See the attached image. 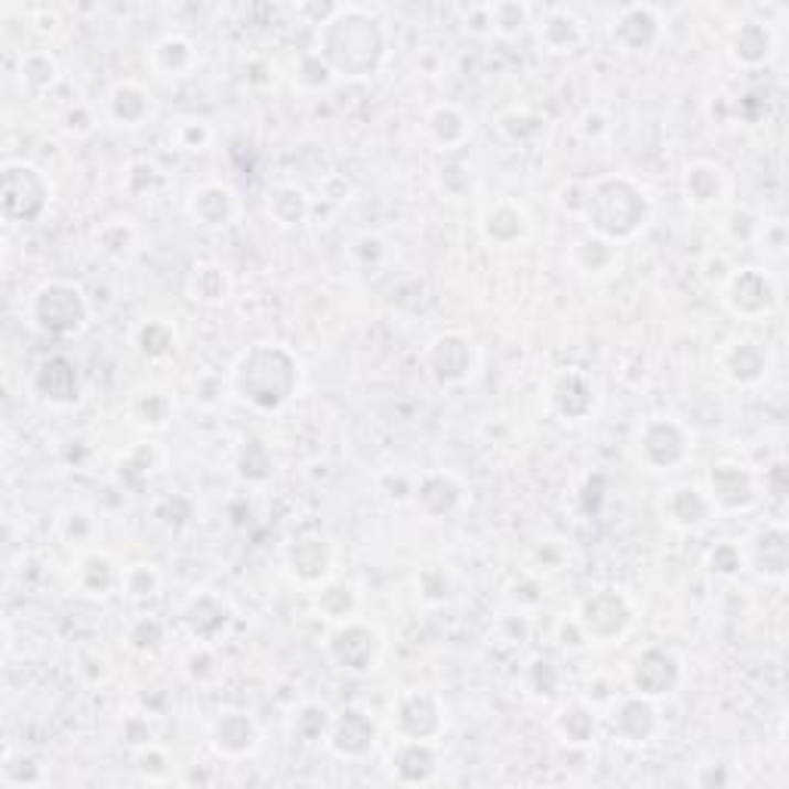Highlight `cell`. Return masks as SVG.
Returning a JSON list of instances; mask_svg holds the SVG:
<instances>
[{
  "mask_svg": "<svg viewBox=\"0 0 789 789\" xmlns=\"http://www.w3.org/2000/svg\"><path fill=\"white\" fill-rule=\"evenodd\" d=\"M321 56L333 75L367 77L386 60V31L364 10L337 7L330 19L321 22Z\"/></svg>",
  "mask_w": 789,
  "mask_h": 789,
  "instance_id": "6da1fadb",
  "label": "cell"
},
{
  "mask_svg": "<svg viewBox=\"0 0 789 789\" xmlns=\"http://www.w3.org/2000/svg\"><path fill=\"white\" fill-rule=\"evenodd\" d=\"M297 376V361L287 355L281 345L259 343L238 361L235 388L244 402L256 404L263 411H278L281 404L290 402Z\"/></svg>",
  "mask_w": 789,
  "mask_h": 789,
  "instance_id": "7a4b0ae2",
  "label": "cell"
},
{
  "mask_svg": "<svg viewBox=\"0 0 789 789\" xmlns=\"http://www.w3.org/2000/svg\"><path fill=\"white\" fill-rule=\"evenodd\" d=\"M586 216L598 238L626 241L639 232L648 220V198L632 179L608 177L598 179L586 194Z\"/></svg>",
  "mask_w": 789,
  "mask_h": 789,
  "instance_id": "3957f363",
  "label": "cell"
},
{
  "mask_svg": "<svg viewBox=\"0 0 789 789\" xmlns=\"http://www.w3.org/2000/svg\"><path fill=\"white\" fill-rule=\"evenodd\" d=\"M31 312H34L38 328L46 330V333H75L87 321V299L75 284L53 281L44 284L34 294Z\"/></svg>",
  "mask_w": 789,
  "mask_h": 789,
  "instance_id": "277c9868",
  "label": "cell"
},
{
  "mask_svg": "<svg viewBox=\"0 0 789 789\" xmlns=\"http://www.w3.org/2000/svg\"><path fill=\"white\" fill-rule=\"evenodd\" d=\"M50 185L31 164L3 167V213L7 220H38L46 210Z\"/></svg>",
  "mask_w": 789,
  "mask_h": 789,
  "instance_id": "5b68a950",
  "label": "cell"
},
{
  "mask_svg": "<svg viewBox=\"0 0 789 789\" xmlns=\"http://www.w3.org/2000/svg\"><path fill=\"white\" fill-rule=\"evenodd\" d=\"M641 460L648 462L651 469L663 472V469H675L687 460L691 454V435L685 433L682 423L675 419H651L644 426V433L639 438Z\"/></svg>",
  "mask_w": 789,
  "mask_h": 789,
  "instance_id": "8992f818",
  "label": "cell"
},
{
  "mask_svg": "<svg viewBox=\"0 0 789 789\" xmlns=\"http://www.w3.org/2000/svg\"><path fill=\"white\" fill-rule=\"evenodd\" d=\"M632 623V608L620 593L605 589L583 601L580 608V626L598 641H611L617 636H623Z\"/></svg>",
  "mask_w": 789,
  "mask_h": 789,
  "instance_id": "52a82bcc",
  "label": "cell"
},
{
  "mask_svg": "<svg viewBox=\"0 0 789 789\" xmlns=\"http://www.w3.org/2000/svg\"><path fill=\"white\" fill-rule=\"evenodd\" d=\"M725 302L734 314L759 318L777 306V287L759 268H740L737 275H731Z\"/></svg>",
  "mask_w": 789,
  "mask_h": 789,
  "instance_id": "ba28073f",
  "label": "cell"
},
{
  "mask_svg": "<svg viewBox=\"0 0 789 789\" xmlns=\"http://www.w3.org/2000/svg\"><path fill=\"white\" fill-rule=\"evenodd\" d=\"M426 364L438 383H466L476 371V349L460 333H445L429 343Z\"/></svg>",
  "mask_w": 789,
  "mask_h": 789,
  "instance_id": "9c48e42d",
  "label": "cell"
},
{
  "mask_svg": "<svg viewBox=\"0 0 789 789\" xmlns=\"http://www.w3.org/2000/svg\"><path fill=\"white\" fill-rule=\"evenodd\" d=\"M328 651L340 670H373V663H376V657H380V636H376L373 629H367V626H340V629L330 636Z\"/></svg>",
  "mask_w": 789,
  "mask_h": 789,
  "instance_id": "30bf717a",
  "label": "cell"
},
{
  "mask_svg": "<svg viewBox=\"0 0 789 789\" xmlns=\"http://www.w3.org/2000/svg\"><path fill=\"white\" fill-rule=\"evenodd\" d=\"M679 679H682V667H679L675 654L663 651V648L644 651L632 667V687L639 697H663L679 685Z\"/></svg>",
  "mask_w": 789,
  "mask_h": 789,
  "instance_id": "8fae6325",
  "label": "cell"
},
{
  "mask_svg": "<svg viewBox=\"0 0 789 789\" xmlns=\"http://www.w3.org/2000/svg\"><path fill=\"white\" fill-rule=\"evenodd\" d=\"M759 500L756 493V481L746 472L744 466L737 462H718L713 472H710V503L713 507L731 509H749Z\"/></svg>",
  "mask_w": 789,
  "mask_h": 789,
  "instance_id": "7c38bea8",
  "label": "cell"
},
{
  "mask_svg": "<svg viewBox=\"0 0 789 789\" xmlns=\"http://www.w3.org/2000/svg\"><path fill=\"white\" fill-rule=\"evenodd\" d=\"M611 34L623 53H641L660 41V15L651 7H623L614 19Z\"/></svg>",
  "mask_w": 789,
  "mask_h": 789,
  "instance_id": "4fadbf2b",
  "label": "cell"
},
{
  "mask_svg": "<svg viewBox=\"0 0 789 789\" xmlns=\"http://www.w3.org/2000/svg\"><path fill=\"white\" fill-rule=\"evenodd\" d=\"M398 731H402L407 740H429L441 728V710L433 694H419L411 691L398 701Z\"/></svg>",
  "mask_w": 789,
  "mask_h": 789,
  "instance_id": "5bb4252c",
  "label": "cell"
},
{
  "mask_svg": "<svg viewBox=\"0 0 789 789\" xmlns=\"http://www.w3.org/2000/svg\"><path fill=\"white\" fill-rule=\"evenodd\" d=\"M552 404L562 417L577 423V419L589 417V411L596 407V388L583 373H562L552 388Z\"/></svg>",
  "mask_w": 789,
  "mask_h": 789,
  "instance_id": "9a60e30c",
  "label": "cell"
},
{
  "mask_svg": "<svg viewBox=\"0 0 789 789\" xmlns=\"http://www.w3.org/2000/svg\"><path fill=\"white\" fill-rule=\"evenodd\" d=\"M722 367H725V376H728L731 383L753 386V383H759L765 371H768V358H765V352L759 349V343L737 340V343H731L728 349H725Z\"/></svg>",
  "mask_w": 789,
  "mask_h": 789,
  "instance_id": "2e32d148",
  "label": "cell"
},
{
  "mask_svg": "<svg viewBox=\"0 0 789 789\" xmlns=\"http://www.w3.org/2000/svg\"><path fill=\"white\" fill-rule=\"evenodd\" d=\"M38 392L44 395L46 402L53 404H72L77 402V367L68 361V358H50L41 364L38 371Z\"/></svg>",
  "mask_w": 789,
  "mask_h": 789,
  "instance_id": "e0dca14e",
  "label": "cell"
},
{
  "mask_svg": "<svg viewBox=\"0 0 789 789\" xmlns=\"http://www.w3.org/2000/svg\"><path fill=\"white\" fill-rule=\"evenodd\" d=\"M213 746L225 756H244L256 746V725L250 715L244 713H223L213 722Z\"/></svg>",
  "mask_w": 789,
  "mask_h": 789,
  "instance_id": "ac0fdd59",
  "label": "cell"
},
{
  "mask_svg": "<svg viewBox=\"0 0 789 789\" xmlns=\"http://www.w3.org/2000/svg\"><path fill=\"white\" fill-rule=\"evenodd\" d=\"M373 737H376L373 722L364 713H358V710H349V713H343L330 725V744L343 756H361L364 749L373 746Z\"/></svg>",
  "mask_w": 789,
  "mask_h": 789,
  "instance_id": "d6986e66",
  "label": "cell"
},
{
  "mask_svg": "<svg viewBox=\"0 0 789 789\" xmlns=\"http://www.w3.org/2000/svg\"><path fill=\"white\" fill-rule=\"evenodd\" d=\"M775 31L768 29V22H756L749 19L740 29L734 31V41H731V56L744 65H761V62L771 60L775 53Z\"/></svg>",
  "mask_w": 789,
  "mask_h": 789,
  "instance_id": "ffe728a7",
  "label": "cell"
},
{
  "mask_svg": "<svg viewBox=\"0 0 789 789\" xmlns=\"http://www.w3.org/2000/svg\"><path fill=\"white\" fill-rule=\"evenodd\" d=\"M586 31L571 10H546L540 22V44L552 53H574L583 44Z\"/></svg>",
  "mask_w": 789,
  "mask_h": 789,
  "instance_id": "44dd1931",
  "label": "cell"
},
{
  "mask_svg": "<svg viewBox=\"0 0 789 789\" xmlns=\"http://www.w3.org/2000/svg\"><path fill=\"white\" fill-rule=\"evenodd\" d=\"M194 62H198L194 44L179 38V34H170V38L151 46V68L161 77H189Z\"/></svg>",
  "mask_w": 789,
  "mask_h": 789,
  "instance_id": "7402d4cb",
  "label": "cell"
},
{
  "mask_svg": "<svg viewBox=\"0 0 789 789\" xmlns=\"http://www.w3.org/2000/svg\"><path fill=\"white\" fill-rule=\"evenodd\" d=\"M189 210H192V216L198 223L216 228V225H225L232 220V213H235V194H232V189L216 185V182H213V185H201V189L192 194Z\"/></svg>",
  "mask_w": 789,
  "mask_h": 789,
  "instance_id": "603a6c76",
  "label": "cell"
},
{
  "mask_svg": "<svg viewBox=\"0 0 789 789\" xmlns=\"http://www.w3.org/2000/svg\"><path fill=\"white\" fill-rule=\"evenodd\" d=\"M108 111H111V118L118 120V124L139 127L151 115V96L139 84L127 81V84H118V87L111 89Z\"/></svg>",
  "mask_w": 789,
  "mask_h": 789,
  "instance_id": "cb8c5ba5",
  "label": "cell"
},
{
  "mask_svg": "<svg viewBox=\"0 0 789 789\" xmlns=\"http://www.w3.org/2000/svg\"><path fill=\"white\" fill-rule=\"evenodd\" d=\"M290 567L299 580L318 583L330 567V550L324 540H299L290 550Z\"/></svg>",
  "mask_w": 789,
  "mask_h": 789,
  "instance_id": "d4e9b609",
  "label": "cell"
},
{
  "mask_svg": "<svg viewBox=\"0 0 789 789\" xmlns=\"http://www.w3.org/2000/svg\"><path fill=\"white\" fill-rule=\"evenodd\" d=\"M657 718H654V710H651V703L648 701H626L617 713H614V728L623 734L626 740H632V744H644L648 737H651V731H654Z\"/></svg>",
  "mask_w": 789,
  "mask_h": 789,
  "instance_id": "484cf974",
  "label": "cell"
},
{
  "mask_svg": "<svg viewBox=\"0 0 789 789\" xmlns=\"http://www.w3.org/2000/svg\"><path fill=\"white\" fill-rule=\"evenodd\" d=\"M710 497H703L701 488H691V484H682L670 493V519L679 527H697V524L706 522L710 515Z\"/></svg>",
  "mask_w": 789,
  "mask_h": 789,
  "instance_id": "4316f807",
  "label": "cell"
},
{
  "mask_svg": "<svg viewBox=\"0 0 789 789\" xmlns=\"http://www.w3.org/2000/svg\"><path fill=\"white\" fill-rule=\"evenodd\" d=\"M426 130H429V136H433L438 149H454V146H460L466 134H469L466 118H462L454 105H438V108H433L429 118H426Z\"/></svg>",
  "mask_w": 789,
  "mask_h": 789,
  "instance_id": "83f0119b",
  "label": "cell"
},
{
  "mask_svg": "<svg viewBox=\"0 0 789 789\" xmlns=\"http://www.w3.org/2000/svg\"><path fill=\"white\" fill-rule=\"evenodd\" d=\"M685 194L691 204L710 207L722 194V170L713 164H694L685 173Z\"/></svg>",
  "mask_w": 789,
  "mask_h": 789,
  "instance_id": "f1b7e54d",
  "label": "cell"
},
{
  "mask_svg": "<svg viewBox=\"0 0 789 789\" xmlns=\"http://www.w3.org/2000/svg\"><path fill=\"white\" fill-rule=\"evenodd\" d=\"M77 577H81V586L87 589V593H93V596H105L115 583L124 577V574H118L115 571V565H111V558L108 555H99V552H93V555H87V558H81V567H77Z\"/></svg>",
  "mask_w": 789,
  "mask_h": 789,
  "instance_id": "f546056e",
  "label": "cell"
},
{
  "mask_svg": "<svg viewBox=\"0 0 789 789\" xmlns=\"http://www.w3.org/2000/svg\"><path fill=\"white\" fill-rule=\"evenodd\" d=\"M484 235L497 244H512L524 235V216L509 204H500L484 216Z\"/></svg>",
  "mask_w": 789,
  "mask_h": 789,
  "instance_id": "4dcf8cb0",
  "label": "cell"
},
{
  "mask_svg": "<svg viewBox=\"0 0 789 789\" xmlns=\"http://www.w3.org/2000/svg\"><path fill=\"white\" fill-rule=\"evenodd\" d=\"M756 567L768 577H783L787 567V543L783 531H765L756 540Z\"/></svg>",
  "mask_w": 789,
  "mask_h": 789,
  "instance_id": "1f68e13d",
  "label": "cell"
},
{
  "mask_svg": "<svg viewBox=\"0 0 789 789\" xmlns=\"http://www.w3.org/2000/svg\"><path fill=\"white\" fill-rule=\"evenodd\" d=\"M574 256H577V263H580L586 271L601 275V271H608V268L617 263V247H614V241L598 238V235H586V238L577 241Z\"/></svg>",
  "mask_w": 789,
  "mask_h": 789,
  "instance_id": "d6a6232c",
  "label": "cell"
},
{
  "mask_svg": "<svg viewBox=\"0 0 789 789\" xmlns=\"http://www.w3.org/2000/svg\"><path fill=\"white\" fill-rule=\"evenodd\" d=\"M268 213L281 225H297L306 213H309V201L306 194L294 189V185H281L275 189V194L268 198Z\"/></svg>",
  "mask_w": 789,
  "mask_h": 789,
  "instance_id": "836d02e7",
  "label": "cell"
},
{
  "mask_svg": "<svg viewBox=\"0 0 789 789\" xmlns=\"http://www.w3.org/2000/svg\"><path fill=\"white\" fill-rule=\"evenodd\" d=\"M192 297L201 302H223L228 297V275L220 266H198L192 271Z\"/></svg>",
  "mask_w": 789,
  "mask_h": 789,
  "instance_id": "e575fe53",
  "label": "cell"
},
{
  "mask_svg": "<svg viewBox=\"0 0 789 789\" xmlns=\"http://www.w3.org/2000/svg\"><path fill=\"white\" fill-rule=\"evenodd\" d=\"M130 414H134L139 426L161 429L167 419H170V402H167L161 392H139L134 404H130Z\"/></svg>",
  "mask_w": 789,
  "mask_h": 789,
  "instance_id": "d590c367",
  "label": "cell"
},
{
  "mask_svg": "<svg viewBox=\"0 0 789 789\" xmlns=\"http://www.w3.org/2000/svg\"><path fill=\"white\" fill-rule=\"evenodd\" d=\"M19 81H22V87L41 93L56 81V62L50 60L46 53H29L22 60V68H19Z\"/></svg>",
  "mask_w": 789,
  "mask_h": 789,
  "instance_id": "8d00e7d4",
  "label": "cell"
},
{
  "mask_svg": "<svg viewBox=\"0 0 789 789\" xmlns=\"http://www.w3.org/2000/svg\"><path fill=\"white\" fill-rule=\"evenodd\" d=\"M558 731H562L567 744H586L596 731V718L583 706H565L558 713Z\"/></svg>",
  "mask_w": 789,
  "mask_h": 789,
  "instance_id": "74e56055",
  "label": "cell"
},
{
  "mask_svg": "<svg viewBox=\"0 0 789 789\" xmlns=\"http://www.w3.org/2000/svg\"><path fill=\"white\" fill-rule=\"evenodd\" d=\"M207 608H210V596H201V598H194L192 605H189V611H185V623H189V629H192L198 639H210L207 623H213V629H216V632H223L225 620H228V617H225L223 605H216V611L213 614H210Z\"/></svg>",
  "mask_w": 789,
  "mask_h": 789,
  "instance_id": "f35d334b",
  "label": "cell"
},
{
  "mask_svg": "<svg viewBox=\"0 0 789 789\" xmlns=\"http://www.w3.org/2000/svg\"><path fill=\"white\" fill-rule=\"evenodd\" d=\"M318 608L328 614V617H333V620H349L352 617V611L358 608V596L352 586H345V583H333V586H328L324 593H321V598H318Z\"/></svg>",
  "mask_w": 789,
  "mask_h": 789,
  "instance_id": "ab89813d",
  "label": "cell"
},
{
  "mask_svg": "<svg viewBox=\"0 0 789 789\" xmlns=\"http://www.w3.org/2000/svg\"><path fill=\"white\" fill-rule=\"evenodd\" d=\"M488 15H491L488 25H491L497 34H519L524 25H531V22H527V19H531V10L522 7V3H497V7L488 10Z\"/></svg>",
  "mask_w": 789,
  "mask_h": 789,
  "instance_id": "60d3db41",
  "label": "cell"
},
{
  "mask_svg": "<svg viewBox=\"0 0 789 789\" xmlns=\"http://www.w3.org/2000/svg\"><path fill=\"white\" fill-rule=\"evenodd\" d=\"M120 586L127 589V596L136 598V601H142V598H151L154 593H158L161 580H158V574H154L149 565H134L124 577H120Z\"/></svg>",
  "mask_w": 789,
  "mask_h": 789,
  "instance_id": "b9f144b4",
  "label": "cell"
},
{
  "mask_svg": "<svg viewBox=\"0 0 789 789\" xmlns=\"http://www.w3.org/2000/svg\"><path fill=\"white\" fill-rule=\"evenodd\" d=\"M136 343H139V352L149 358H161L170 352V345H173V333L164 328V324H158V321H151V324H146V328L139 330V337H136Z\"/></svg>",
  "mask_w": 789,
  "mask_h": 789,
  "instance_id": "7bdbcfd3",
  "label": "cell"
},
{
  "mask_svg": "<svg viewBox=\"0 0 789 789\" xmlns=\"http://www.w3.org/2000/svg\"><path fill=\"white\" fill-rule=\"evenodd\" d=\"M170 139H177L182 151H201L210 142V130L204 120H177V127L170 130Z\"/></svg>",
  "mask_w": 789,
  "mask_h": 789,
  "instance_id": "ee69618b",
  "label": "cell"
},
{
  "mask_svg": "<svg viewBox=\"0 0 789 789\" xmlns=\"http://www.w3.org/2000/svg\"><path fill=\"white\" fill-rule=\"evenodd\" d=\"M710 562H713V571H718V574H734V571L740 567V550L731 546V543H722V546L713 552Z\"/></svg>",
  "mask_w": 789,
  "mask_h": 789,
  "instance_id": "f6af8a7d",
  "label": "cell"
},
{
  "mask_svg": "<svg viewBox=\"0 0 789 789\" xmlns=\"http://www.w3.org/2000/svg\"><path fill=\"white\" fill-rule=\"evenodd\" d=\"M765 228H768V223H765ZM771 232H775V235H771V238H765V244H771V247H768V250H771V256H783V247H787L783 223H780V220H775V223H771ZM765 235H768V232H765Z\"/></svg>",
  "mask_w": 789,
  "mask_h": 789,
  "instance_id": "bcb514c9",
  "label": "cell"
}]
</instances>
